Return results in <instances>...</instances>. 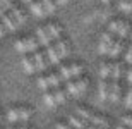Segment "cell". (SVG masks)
I'll use <instances>...</instances> for the list:
<instances>
[{
    "mask_svg": "<svg viewBox=\"0 0 132 129\" xmlns=\"http://www.w3.org/2000/svg\"><path fill=\"white\" fill-rule=\"evenodd\" d=\"M36 35H38V40H36L38 45H43V47H50V45H52V40H50V36L46 35V29H45V28H39Z\"/></svg>",
    "mask_w": 132,
    "mask_h": 129,
    "instance_id": "ba28073f",
    "label": "cell"
},
{
    "mask_svg": "<svg viewBox=\"0 0 132 129\" xmlns=\"http://www.w3.org/2000/svg\"><path fill=\"white\" fill-rule=\"evenodd\" d=\"M46 55H48V64H59V62H60V57L57 55L53 45L46 47Z\"/></svg>",
    "mask_w": 132,
    "mask_h": 129,
    "instance_id": "9a60e30c",
    "label": "cell"
},
{
    "mask_svg": "<svg viewBox=\"0 0 132 129\" xmlns=\"http://www.w3.org/2000/svg\"><path fill=\"white\" fill-rule=\"evenodd\" d=\"M17 129H31V127H28V126H22V127H17Z\"/></svg>",
    "mask_w": 132,
    "mask_h": 129,
    "instance_id": "ab89813d",
    "label": "cell"
},
{
    "mask_svg": "<svg viewBox=\"0 0 132 129\" xmlns=\"http://www.w3.org/2000/svg\"><path fill=\"white\" fill-rule=\"evenodd\" d=\"M55 129H72V127H70V126H67V124H62V122H60V124L55 126Z\"/></svg>",
    "mask_w": 132,
    "mask_h": 129,
    "instance_id": "e575fe53",
    "label": "cell"
},
{
    "mask_svg": "<svg viewBox=\"0 0 132 129\" xmlns=\"http://www.w3.org/2000/svg\"><path fill=\"white\" fill-rule=\"evenodd\" d=\"M14 47L19 54H29V52L34 54L36 48H38V41L34 40V38H24V40H17Z\"/></svg>",
    "mask_w": 132,
    "mask_h": 129,
    "instance_id": "7a4b0ae2",
    "label": "cell"
},
{
    "mask_svg": "<svg viewBox=\"0 0 132 129\" xmlns=\"http://www.w3.org/2000/svg\"><path fill=\"white\" fill-rule=\"evenodd\" d=\"M101 2H105V4H106V2H108V0H101Z\"/></svg>",
    "mask_w": 132,
    "mask_h": 129,
    "instance_id": "b9f144b4",
    "label": "cell"
},
{
    "mask_svg": "<svg viewBox=\"0 0 132 129\" xmlns=\"http://www.w3.org/2000/svg\"><path fill=\"white\" fill-rule=\"evenodd\" d=\"M22 67H24V71L28 72V74H33V72H36V67H34L33 57H22Z\"/></svg>",
    "mask_w": 132,
    "mask_h": 129,
    "instance_id": "7c38bea8",
    "label": "cell"
},
{
    "mask_svg": "<svg viewBox=\"0 0 132 129\" xmlns=\"http://www.w3.org/2000/svg\"><path fill=\"white\" fill-rule=\"evenodd\" d=\"M55 52H57V55H59L60 59H64V57H67L69 54V48H67V43L62 40H57V43H55Z\"/></svg>",
    "mask_w": 132,
    "mask_h": 129,
    "instance_id": "9c48e42d",
    "label": "cell"
},
{
    "mask_svg": "<svg viewBox=\"0 0 132 129\" xmlns=\"http://www.w3.org/2000/svg\"><path fill=\"white\" fill-rule=\"evenodd\" d=\"M118 7L123 10V12H132V2H129V0H120L118 2Z\"/></svg>",
    "mask_w": 132,
    "mask_h": 129,
    "instance_id": "83f0119b",
    "label": "cell"
},
{
    "mask_svg": "<svg viewBox=\"0 0 132 129\" xmlns=\"http://www.w3.org/2000/svg\"><path fill=\"white\" fill-rule=\"evenodd\" d=\"M117 35H118L117 41L123 43V40H125V38H127V35H129V24H127V22H120V26H118V31H117Z\"/></svg>",
    "mask_w": 132,
    "mask_h": 129,
    "instance_id": "4fadbf2b",
    "label": "cell"
},
{
    "mask_svg": "<svg viewBox=\"0 0 132 129\" xmlns=\"http://www.w3.org/2000/svg\"><path fill=\"white\" fill-rule=\"evenodd\" d=\"M74 83H76V88H77L79 95H82L84 91H86V88H88V81L82 79V78H79V79H77V81H74Z\"/></svg>",
    "mask_w": 132,
    "mask_h": 129,
    "instance_id": "cb8c5ba5",
    "label": "cell"
},
{
    "mask_svg": "<svg viewBox=\"0 0 132 129\" xmlns=\"http://www.w3.org/2000/svg\"><path fill=\"white\" fill-rule=\"evenodd\" d=\"M125 107L127 109H132V86H129L127 88V93H125Z\"/></svg>",
    "mask_w": 132,
    "mask_h": 129,
    "instance_id": "f546056e",
    "label": "cell"
},
{
    "mask_svg": "<svg viewBox=\"0 0 132 129\" xmlns=\"http://www.w3.org/2000/svg\"><path fill=\"white\" fill-rule=\"evenodd\" d=\"M65 95H67V93H65L64 89H60V88H55L53 89V96H55L57 105H59V103H64V102H65Z\"/></svg>",
    "mask_w": 132,
    "mask_h": 129,
    "instance_id": "7402d4cb",
    "label": "cell"
},
{
    "mask_svg": "<svg viewBox=\"0 0 132 129\" xmlns=\"http://www.w3.org/2000/svg\"><path fill=\"white\" fill-rule=\"evenodd\" d=\"M117 129H129V127H125V126H118Z\"/></svg>",
    "mask_w": 132,
    "mask_h": 129,
    "instance_id": "f35d334b",
    "label": "cell"
},
{
    "mask_svg": "<svg viewBox=\"0 0 132 129\" xmlns=\"http://www.w3.org/2000/svg\"><path fill=\"white\" fill-rule=\"evenodd\" d=\"M45 29H46V35L50 36V40H60V28L59 26H55V24H48V26H45Z\"/></svg>",
    "mask_w": 132,
    "mask_h": 129,
    "instance_id": "30bf717a",
    "label": "cell"
},
{
    "mask_svg": "<svg viewBox=\"0 0 132 129\" xmlns=\"http://www.w3.org/2000/svg\"><path fill=\"white\" fill-rule=\"evenodd\" d=\"M46 79H48V85H50V88H60V76H59V72H52V74H48L46 76Z\"/></svg>",
    "mask_w": 132,
    "mask_h": 129,
    "instance_id": "2e32d148",
    "label": "cell"
},
{
    "mask_svg": "<svg viewBox=\"0 0 132 129\" xmlns=\"http://www.w3.org/2000/svg\"><path fill=\"white\" fill-rule=\"evenodd\" d=\"M38 86L43 89V91H48V89H50V85H48L46 76H39V78H38Z\"/></svg>",
    "mask_w": 132,
    "mask_h": 129,
    "instance_id": "f1b7e54d",
    "label": "cell"
},
{
    "mask_svg": "<svg viewBox=\"0 0 132 129\" xmlns=\"http://www.w3.org/2000/svg\"><path fill=\"white\" fill-rule=\"evenodd\" d=\"M118 26H120V22H118V21H112V22L108 24V33L115 35V33L118 31Z\"/></svg>",
    "mask_w": 132,
    "mask_h": 129,
    "instance_id": "4dcf8cb0",
    "label": "cell"
},
{
    "mask_svg": "<svg viewBox=\"0 0 132 129\" xmlns=\"http://www.w3.org/2000/svg\"><path fill=\"white\" fill-rule=\"evenodd\" d=\"M31 12H33L34 16H38V17H45V16H46V10H45V7H43L41 2H33Z\"/></svg>",
    "mask_w": 132,
    "mask_h": 129,
    "instance_id": "5bb4252c",
    "label": "cell"
},
{
    "mask_svg": "<svg viewBox=\"0 0 132 129\" xmlns=\"http://www.w3.org/2000/svg\"><path fill=\"white\" fill-rule=\"evenodd\" d=\"M9 129H17V127H9Z\"/></svg>",
    "mask_w": 132,
    "mask_h": 129,
    "instance_id": "7bdbcfd3",
    "label": "cell"
},
{
    "mask_svg": "<svg viewBox=\"0 0 132 129\" xmlns=\"http://www.w3.org/2000/svg\"><path fill=\"white\" fill-rule=\"evenodd\" d=\"M122 124L125 126V127L132 129V117H130V115H123V117H122Z\"/></svg>",
    "mask_w": 132,
    "mask_h": 129,
    "instance_id": "1f68e13d",
    "label": "cell"
},
{
    "mask_svg": "<svg viewBox=\"0 0 132 129\" xmlns=\"http://www.w3.org/2000/svg\"><path fill=\"white\" fill-rule=\"evenodd\" d=\"M86 129H100V127H96V126H89V124H88V127H86Z\"/></svg>",
    "mask_w": 132,
    "mask_h": 129,
    "instance_id": "8d00e7d4",
    "label": "cell"
},
{
    "mask_svg": "<svg viewBox=\"0 0 132 129\" xmlns=\"http://www.w3.org/2000/svg\"><path fill=\"white\" fill-rule=\"evenodd\" d=\"M125 78H127V85L132 86V69L127 71V76H125Z\"/></svg>",
    "mask_w": 132,
    "mask_h": 129,
    "instance_id": "836d02e7",
    "label": "cell"
},
{
    "mask_svg": "<svg viewBox=\"0 0 132 129\" xmlns=\"http://www.w3.org/2000/svg\"><path fill=\"white\" fill-rule=\"evenodd\" d=\"M24 2H34V0H24Z\"/></svg>",
    "mask_w": 132,
    "mask_h": 129,
    "instance_id": "60d3db41",
    "label": "cell"
},
{
    "mask_svg": "<svg viewBox=\"0 0 132 129\" xmlns=\"http://www.w3.org/2000/svg\"><path fill=\"white\" fill-rule=\"evenodd\" d=\"M69 126L74 129H86L88 127V122L82 120L81 117H77V115H70L69 117Z\"/></svg>",
    "mask_w": 132,
    "mask_h": 129,
    "instance_id": "8992f818",
    "label": "cell"
},
{
    "mask_svg": "<svg viewBox=\"0 0 132 129\" xmlns=\"http://www.w3.org/2000/svg\"><path fill=\"white\" fill-rule=\"evenodd\" d=\"M0 19H2V26H4L5 29H9V31H15V29H17V22H15V21L12 19L7 12H5Z\"/></svg>",
    "mask_w": 132,
    "mask_h": 129,
    "instance_id": "52a82bcc",
    "label": "cell"
},
{
    "mask_svg": "<svg viewBox=\"0 0 132 129\" xmlns=\"http://www.w3.org/2000/svg\"><path fill=\"white\" fill-rule=\"evenodd\" d=\"M122 45L120 41H113L112 45H110V50H108V55L110 57H117L118 54H120V50H122Z\"/></svg>",
    "mask_w": 132,
    "mask_h": 129,
    "instance_id": "ffe728a7",
    "label": "cell"
},
{
    "mask_svg": "<svg viewBox=\"0 0 132 129\" xmlns=\"http://www.w3.org/2000/svg\"><path fill=\"white\" fill-rule=\"evenodd\" d=\"M4 33H5V28L2 24H0V38H2V36H4Z\"/></svg>",
    "mask_w": 132,
    "mask_h": 129,
    "instance_id": "d590c367",
    "label": "cell"
},
{
    "mask_svg": "<svg viewBox=\"0 0 132 129\" xmlns=\"http://www.w3.org/2000/svg\"><path fill=\"white\" fill-rule=\"evenodd\" d=\"M29 117H31V110L26 109V107H15V109H10L7 112L9 122H26V120H29Z\"/></svg>",
    "mask_w": 132,
    "mask_h": 129,
    "instance_id": "6da1fadb",
    "label": "cell"
},
{
    "mask_svg": "<svg viewBox=\"0 0 132 129\" xmlns=\"http://www.w3.org/2000/svg\"><path fill=\"white\" fill-rule=\"evenodd\" d=\"M76 115L77 117H81L82 120H86V122H89L91 120V117H93V112L88 109H82V107H79V109H76Z\"/></svg>",
    "mask_w": 132,
    "mask_h": 129,
    "instance_id": "e0dca14e",
    "label": "cell"
},
{
    "mask_svg": "<svg viewBox=\"0 0 132 129\" xmlns=\"http://www.w3.org/2000/svg\"><path fill=\"white\" fill-rule=\"evenodd\" d=\"M110 67H112V65H108V64L100 65V79H108V76H110Z\"/></svg>",
    "mask_w": 132,
    "mask_h": 129,
    "instance_id": "603a6c76",
    "label": "cell"
},
{
    "mask_svg": "<svg viewBox=\"0 0 132 129\" xmlns=\"http://www.w3.org/2000/svg\"><path fill=\"white\" fill-rule=\"evenodd\" d=\"M41 4H43L45 10H46V14H53L55 12V4L52 2V0H39Z\"/></svg>",
    "mask_w": 132,
    "mask_h": 129,
    "instance_id": "4316f807",
    "label": "cell"
},
{
    "mask_svg": "<svg viewBox=\"0 0 132 129\" xmlns=\"http://www.w3.org/2000/svg\"><path fill=\"white\" fill-rule=\"evenodd\" d=\"M129 2H132V0H129Z\"/></svg>",
    "mask_w": 132,
    "mask_h": 129,
    "instance_id": "ee69618b",
    "label": "cell"
},
{
    "mask_svg": "<svg viewBox=\"0 0 132 129\" xmlns=\"http://www.w3.org/2000/svg\"><path fill=\"white\" fill-rule=\"evenodd\" d=\"M125 62H127V64H132V43L127 48V52H125Z\"/></svg>",
    "mask_w": 132,
    "mask_h": 129,
    "instance_id": "d6a6232c",
    "label": "cell"
},
{
    "mask_svg": "<svg viewBox=\"0 0 132 129\" xmlns=\"http://www.w3.org/2000/svg\"><path fill=\"white\" fill-rule=\"evenodd\" d=\"M108 100L113 103H117L120 100V81L112 79V83L108 85Z\"/></svg>",
    "mask_w": 132,
    "mask_h": 129,
    "instance_id": "3957f363",
    "label": "cell"
},
{
    "mask_svg": "<svg viewBox=\"0 0 132 129\" xmlns=\"http://www.w3.org/2000/svg\"><path fill=\"white\" fill-rule=\"evenodd\" d=\"M113 43V35L112 33H105L100 40V47H98V52L101 55H108V50H110V45Z\"/></svg>",
    "mask_w": 132,
    "mask_h": 129,
    "instance_id": "277c9868",
    "label": "cell"
},
{
    "mask_svg": "<svg viewBox=\"0 0 132 129\" xmlns=\"http://www.w3.org/2000/svg\"><path fill=\"white\" fill-rule=\"evenodd\" d=\"M91 126H96V127H100V129H106L108 127V120L105 119V117H101V115H94L93 114V117H91Z\"/></svg>",
    "mask_w": 132,
    "mask_h": 129,
    "instance_id": "8fae6325",
    "label": "cell"
},
{
    "mask_svg": "<svg viewBox=\"0 0 132 129\" xmlns=\"http://www.w3.org/2000/svg\"><path fill=\"white\" fill-rule=\"evenodd\" d=\"M59 76H60V79L65 81V83L72 79V74H70V69H69V65H62V67H60Z\"/></svg>",
    "mask_w": 132,
    "mask_h": 129,
    "instance_id": "44dd1931",
    "label": "cell"
},
{
    "mask_svg": "<svg viewBox=\"0 0 132 129\" xmlns=\"http://www.w3.org/2000/svg\"><path fill=\"white\" fill-rule=\"evenodd\" d=\"M67 93L70 95V96H81L79 91H77V88H76V83H74L72 79L67 81Z\"/></svg>",
    "mask_w": 132,
    "mask_h": 129,
    "instance_id": "d4e9b609",
    "label": "cell"
},
{
    "mask_svg": "<svg viewBox=\"0 0 132 129\" xmlns=\"http://www.w3.org/2000/svg\"><path fill=\"white\" fill-rule=\"evenodd\" d=\"M108 79H100V98L108 100Z\"/></svg>",
    "mask_w": 132,
    "mask_h": 129,
    "instance_id": "ac0fdd59",
    "label": "cell"
},
{
    "mask_svg": "<svg viewBox=\"0 0 132 129\" xmlns=\"http://www.w3.org/2000/svg\"><path fill=\"white\" fill-rule=\"evenodd\" d=\"M69 69H70V74H72V78H79V76L82 74V65H79V64L69 65Z\"/></svg>",
    "mask_w": 132,
    "mask_h": 129,
    "instance_id": "484cf974",
    "label": "cell"
},
{
    "mask_svg": "<svg viewBox=\"0 0 132 129\" xmlns=\"http://www.w3.org/2000/svg\"><path fill=\"white\" fill-rule=\"evenodd\" d=\"M5 12H4V9H2V7H0V17H2V16H4Z\"/></svg>",
    "mask_w": 132,
    "mask_h": 129,
    "instance_id": "74e56055",
    "label": "cell"
},
{
    "mask_svg": "<svg viewBox=\"0 0 132 129\" xmlns=\"http://www.w3.org/2000/svg\"><path fill=\"white\" fill-rule=\"evenodd\" d=\"M33 60H34V67H36V72H38V71H45L46 67H48V59H46V55L41 54V52H34Z\"/></svg>",
    "mask_w": 132,
    "mask_h": 129,
    "instance_id": "5b68a950",
    "label": "cell"
},
{
    "mask_svg": "<svg viewBox=\"0 0 132 129\" xmlns=\"http://www.w3.org/2000/svg\"><path fill=\"white\" fill-rule=\"evenodd\" d=\"M43 102H45V105H46V107H50V109H55V107H57L55 96H53V93H50V91H45V95H43Z\"/></svg>",
    "mask_w": 132,
    "mask_h": 129,
    "instance_id": "d6986e66",
    "label": "cell"
}]
</instances>
